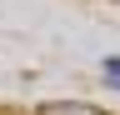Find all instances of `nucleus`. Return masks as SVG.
Returning <instances> with one entry per match:
<instances>
[{
	"label": "nucleus",
	"instance_id": "nucleus-2",
	"mask_svg": "<svg viewBox=\"0 0 120 115\" xmlns=\"http://www.w3.org/2000/svg\"><path fill=\"white\" fill-rule=\"evenodd\" d=\"M105 75H110V85H120V55H110V60H105Z\"/></svg>",
	"mask_w": 120,
	"mask_h": 115
},
{
	"label": "nucleus",
	"instance_id": "nucleus-1",
	"mask_svg": "<svg viewBox=\"0 0 120 115\" xmlns=\"http://www.w3.org/2000/svg\"><path fill=\"white\" fill-rule=\"evenodd\" d=\"M35 115H105V110L85 105V100H50V105H40Z\"/></svg>",
	"mask_w": 120,
	"mask_h": 115
}]
</instances>
